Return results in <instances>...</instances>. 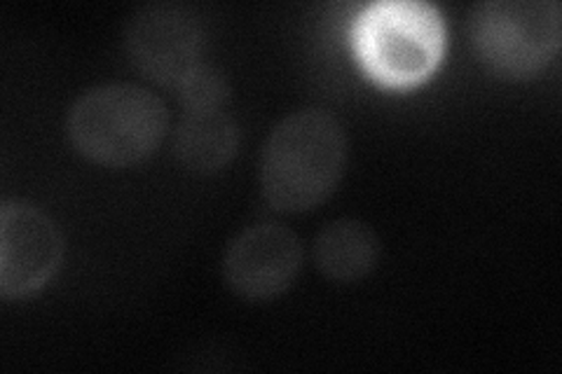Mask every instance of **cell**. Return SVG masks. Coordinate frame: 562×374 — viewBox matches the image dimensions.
I'll use <instances>...</instances> for the list:
<instances>
[{
	"instance_id": "obj_1",
	"label": "cell",
	"mask_w": 562,
	"mask_h": 374,
	"mask_svg": "<svg viewBox=\"0 0 562 374\" xmlns=\"http://www.w3.org/2000/svg\"><path fill=\"white\" fill-rule=\"evenodd\" d=\"M347 134L324 109H303L279 120L260 152L258 181L279 213H303L324 204L342 181Z\"/></svg>"
},
{
	"instance_id": "obj_2",
	"label": "cell",
	"mask_w": 562,
	"mask_h": 374,
	"mask_svg": "<svg viewBox=\"0 0 562 374\" xmlns=\"http://www.w3.org/2000/svg\"><path fill=\"white\" fill-rule=\"evenodd\" d=\"M169 132L167 103L144 84L105 82L82 92L66 115V136L92 165L146 162Z\"/></svg>"
},
{
	"instance_id": "obj_3",
	"label": "cell",
	"mask_w": 562,
	"mask_h": 374,
	"mask_svg": "<svg viewBox=\"0 0 562 374\" xmlns=\"http://www.w3.org/2000/svg\"><path fill=\"white\" fill-rule=\"evenodd\" d=\"M355 45L368 76L390 87L425 82L446 52V24L436 5L384 0L361 10Z\"/></svg>"
},
{
	"instance_id": "obj_4",
	"label": "cell",
	"mask_w": 562,
	"mask_h": 374,
	"mask_svg": "<svg viewBox=\"0 0 562 374\" xmlns=\"http://www.w3.org/2000/svg\"><path fill=\"white\" fill-rule=\"evenodd\" d=\"M469 33L492 73L522 80L558 55L562 8L558 0H483L471 12Z\"/></svg>"
},
{
	"instance_id": "obj_5",
	"label": "cell",
	"mask_w": 562,
	"mask_h": 374,
	"mask_svg": "<svg viewBox=\"0 0 562 374\" xmlns=\"http://www.w3.org/2000/svg\"><path fill=\"white\" fill-rule=\"evenodd\" d=\"M204 29L200 14L173 0L140 5L125 26L130 61L146 78L165 87H179L202 59Z\"/></svg>"
},
{
	"instance_id": "obj_6",
	"label": "cell",
	"mask_w": 562,
	"mask_h": 374,
	"mask_svg": "<svg viewBox=\"0 0 562 374\" xmlns=\"http://www.w3.org/2000/svg\"><path fill=\"white\" fill-rule=\"evenodd\" d=\"M64 258V237L55 218L24 200L0 206V295L26 297L55 276Z\"/></svg>"
},
{
	"instance_id": "obj_7",
	"label": "cell",
	"mask_w": 562,
	"mask_h": 374,
	"mask_svg": "<svg viewBox=\"0 0 562 374\" xmlns=\"http://www.w3.org/2000/svg\"><path fill=\"white\" fill-rule=\"evenodd\" d=\"M303 267V241L281 223H256L231 239L223 253V281L237 297L270 302L284 295Z\"/></svg>"
},
{
	"instance_id": "obj_8",
	"label": "cell",
	"mask_w": 562,
	"mask_h": 374,
	"mask_svg": "<svg viewBox=\"0 0 562 374\" xmlns=\"http://www.w3.org/2000/svg\"><path fill=\"white\" fill-rule=\"evenodd\" d=\"M239 127L225 109H183L173 132V155L190 173L211 175L233 162Z\"/></svg>"
},
{
	"instance_id": "obj_9",
	"label": "cell",
	"mask_w": 562,
	"mask_h": 374,
	"mask_svg": "<svg viewBox=\"0 0 562 374\" xmlns=\"http://www.w3.org/2000/svg\"><path fill=\"white\" fill-rule=\"evenodd\" d=\"M382 253L378 231L357 218L326 223L314 237V264L336 283H357L371 274Z\"/></svg>"
},
{
	"instance_id": "obj_10",
	"label": "cell",
	"mask_w": 562,
	"mask_h": 374,
	"mask_svg": "<svg viewBox=\"0 0 562 374\" xmlns=\"http://www.w3.org/2000/svg\"><path fill=\"white\" fill-rule=\"evenodd\" d=\"M183 109H225L231 99V82L223 70L200 61L176 87Z\"/></svg>"
}]
</instances>
